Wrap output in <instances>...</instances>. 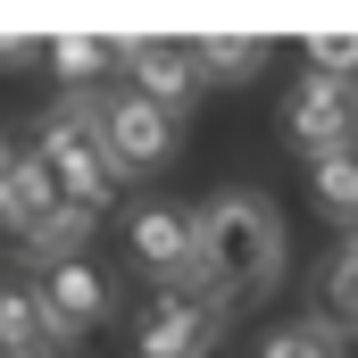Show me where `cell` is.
Wrapping results in <instances>:
<instances>
[{
	"label": "cell",
	"instance_id": "cell-6",
	"mask_svg": "<svg viewBox=\"0 0 358 358\" xmlns=\"http://www.w3.org/2000/svg\"><path fill=\"white\" fill-rule=\"evenodd\" d=\"M350 125H358V100L350 84H334V76H300L292 84V100H283V142L292 150H342L350 142Z\"/></svg>",
	"mask_w": 358,
	"mask_h": 358
},
{
	"label": "cell",
	"instance_id": "cell-1",
	"mask_svg": "<svg viewBox=\"0 0 358 358\" xmlns=\"http://www.w3.org/2000/svg\"><path fill=\"white\" fill-rule=\"evenodd\" d=\"M283 283V208L267 192H217L192 217V292L234 308H259Z\"/></svg>",
	"mask_w": 358,
	"mask_h": 358
},
{
	"label": "cell",
	"instance_id": "cell-5",
	"mask_svg": "<svg viewBox=\"0 0 358 358\" xmlns=\"http://www.w3.org/2000/svg\"><path fill=\"white\" fill-rule=\"evenodd\" d=\"M125 250H134V267L150 275L159 292H192V217L183 208H167V200L134 208L125 217Z\"/></svg>",
	"mask_w": 358,
	"mask_h": 358
},
{
	"label": "cell",
	"instance_id": "cell-7",
	"mask_svg": "<svg viewBox=\"0 0 358 358\" xmlns=\"http://www.w3.org/2000/svg\"><path fill=\"white\" fill-rule=\"evenodd\" d=\"M117 67H125V92L183 117L192 92H200V67H192V42H117Z\"/></svg>",
	"mask_w": 358,
	"mask_h": 358
},
{
	"label": "cell",
	"instance_id": "cell-12",
	"mask_svg": "<svg viewBox=\"0 0 358 358\" xmlns=\"http://www.w3.org/2000/svg\"><path fill=\"white\" fill-rule=\"evenodd\" d=\"M192 67H200V84H250L267 67V42L259 34H208V42H192Z\"/></svg>",
	"mask_w": 358,
	"mask_h": 358
},
{
	"label": "cell",
	"instance_id": "cell-17",
	"mask_svg": "<svg viewBox=\"0 0 358 358\" xmlns=\"http://www.w3.org/2000/svg\"><path fill=\"white\" fill-rule=\"evenodd\" d=\"M317 76L350 84V34H342V25H325V34H317Z\"/></svg>",
	"mask_w": 358,
	"mask_h": 358
},
{
	"label": "cell",
	"instance_id": "cell-9",
	"mask_svg": "<svg viewBox=\"0 0 358 358\" xmlns=\"http://www.w3.org/2000/svg\"><path fill=\"white\" fill-rule=\"evenodd\" d=\"M76 334L42 308L34 283H0V358H67Z\"/></svg>",
	"mask_w": 358,
	"mask_h": 358
},
{
	"label": "cell",
	"instance_id": "cell-16",
	"mask_svg": "<svg viewBox=\"0 0 358 358\" xmlns=\"http://www.w3.org/2000/svg\"><path fill=\"white\" fill-rule=\"evenodd\" d=\"M259 358H334V334H317L300 317V325H275L267 342H259Z\"/></svg>",
	"mask_w": 358,
	"mask_h": 358
},
{
	"label": "cell",
	"instance_id": "cell-18",
	"mask_svg": "<svg viewBox=\"0 0 358 358\" xmlns=\"http://www.w3.org/2000/svg\"><path fill=\"white\" fill-rule=\"evenodd\" d=\"M42 59V34H0V67H34Z\"/></svg>",
	"mask_w": 358,
	"mask_h": 358
},
{
	"label": "cell",
	"instance_id": "cell-10",
	"mask_svg": "<svg viewBox=\"0 0 358 358\" xmlns=\"http://www.w3.org/2000/svg\"><path fill=\"white\" fill-rule=\"evenodd\" d=\"M59 208H67V200H59V183H50V167H42L34 150L0 167V225H8L17 242H34V234L59 217Z\"/></svg>",
	"mask_w": 358,
	"mask_h": 358
},
{
	"label": "cell",
	"instance_id": "cell-3",
	"mask_svg": "<svg viewBox=\"0 0 358 358\" xmlns=\"http://www.w3.org/2000/svg\"><path fill=\"white\" fill-rule=\"evenodd\" d=\"M100 142H108L117 176H150V167H167L183 150V117L134 100V92H117V100H100Z\"/></svg>",
	"mask_w": 358,
	"mask_h": 358
},
{
	"label": "cell",
	"instance_id": "cell-14",
	"mask_svg": "<svg viewBox=\"0 0 358 358\" xmlns=\"http://www.w3.org/2000/svg\"><path fill=\"white\" fill-rule=\"evenodd\" d=\"M308 183H317V200H325L334 217H350L358 208V159H350V142H342V150H317V159H308Z\"/></svg>",
	"mask_w": 358,
	"mask_h": 358
},
{
	"label": "cell",
	"instance_id": "cell-4",
	"mask_svg": "<svg viewBox=\"0 0 358 358\" xmlns=\"http://www.w3.org/2000/svg\"><path fill=\"white\" fill-rule=\"evenodd\" d=\"M225 334V308L200 292H159L134 325V358H208Z\"/></svg>",
	"mask_w": 358,
	"mask_h": 358
},
{
	"label": "cell",
	"instance_id": "cell-11",
	"mask_svg": "<svg viewBox=\"0 0 358 358\" xmlns=\"http://www.w3.org/2000/svg\"><path fill=\"white\" fill-rule=\"evenodd\" d=\"M42 59H50V76L67 92H92V84H108L117 42H108V34H59V42H42Z\"/></svg>",
	"mask_w": 358,
	"mask_h": 358
},
{
	"label": "cell",
	"instance_id": "cell-19",
	"mask_svg": "<svg viewBox=\"0 0 358 358\" xmlns=\"http://www.w3.org/2000/svg\"><path fill=\"white\" fill-rule=\"evenodd\" d=\"M8 159H17V150H8V142H0V167H8Z\"/></svg>",
	"mask_w": 358,
	"mask_h": 358
},
{
	"label": "cell",
	"instance_id": "cell-15",
	"mask_svg": "<svg viewBox=\"0 0 358 358\" xmlns=\"http://www.w3.org/2000/svg\"><path fill=\"white\" fill-rule=\"evenodd\" d=\"M84 234H92V217H84V208H59V217H50V225H42L34 242H25V259H34V267H59V259H84Z\"/></svg>",
	"mask_w": 358,
	"mask_h": 358
},
{
	"label": "cell",
	"instance_id": "cell-2",
	"mask_svg": "<svg viewBox=\"0 0 358 358\" xmlns=\"http://www.w3.org/2000/svg\"><path fill=\"white\" fill-rule=\"evenodd\" d=\"M34 159L50 167L59 200H67V208H84V217H100V208L125 192L117 159H108V142H100V100H92V92H59V108L42 117Z\"/></svg>",
	"mask_w": 358,
	"mask_h": 358
},
{
	"label": "cell",
	"instance_id": "cell-8",
	"mask_svg": "<svg viewBox=\"0 0 358 358\" xmlns=\"http://www.w3.org/2000/svg\"><path fill=\"white\" fill-rule=\"evenodd\" d=\"M34 292H42V308H50L67 334H92V325H108V317H117V283H108L100 267H84V259L42 267V283H34Z\"/></svg>",
	"mask_w": 358,
	"mask_h": 358
},
{
	"label": "cell",
	"instance_id": "cell-13",
	"mask_svg": "<svg viewBox=\"0 0 358 358\" xmlns=\"http://www.w3.org/2000/svg\"><path fill=\"white\" fill-rule=\"evenodd\" d=\"M317 300H325L317 334H334V342H342V334L358 325V259H350V242H342V250L325 259V292H317Z\"/></svg>",
	"mask_w": 358,
	"mask_h": 358
}]
</instances>
